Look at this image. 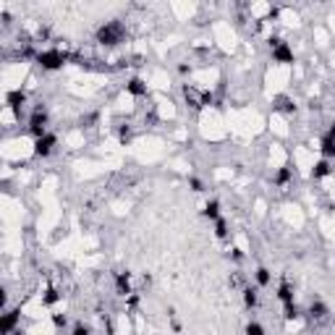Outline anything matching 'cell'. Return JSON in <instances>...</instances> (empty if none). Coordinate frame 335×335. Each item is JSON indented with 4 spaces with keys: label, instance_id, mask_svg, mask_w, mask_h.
Instances as JSON below:
<instances>
[{
    "label": "cell",
    "instance_id": "obj_1",
    "mask_svg": "<svg viewBox=\"0 0 335 335\" xmlns=\"http://www.w3.org/2000/svg\"><path fill=\"white\" fill-rule=\"evenodd\" d=\"M123 37H126V27L118 19L105 21V24L95 32V40H97V45H102V48H115V45L123 42Z\"/></svg>",
    "mask_w": 335,
    "mask_h": 335
},
{
    "label": "cell",
    "instance_id": "obj_2",
    "mask_svg": "<svg viewBox=\"0 0 335 335\" xmlns=\"http://www.w3.org/2000/svg\"><path fill=\"white\" fill-rule=\"evenodd\" d=\"M68 61H71V55L63 53V50H58V48H53V50H42L34 63H37L42 71H61Z\"/></svg>",
    "mask_w": 335,
    "mask_h": 335
},
{
    "label": "cell",
    "instance_id": "obj_3",
    "mask_svg": "<svg viewBox=\"0 0 335 335\" xmlns=\"http://www.w3.org/2000/svg\"><path fill=\"white\" fill-rule=\"evenodd\" d=\"M32 136H34V142L42 139L45 134H48V110H45V105L40 102L37 108H34L32 113V118H29V129H27Z\"/></svg>",
    "mask_w": 335,
    "mask_h": 335
},
{
    "label": "cell",
    "instance_id": "obj_4",
    "mask_svg": "<svg viewBox=\"0 0 335 335\" xmlns=\"http://www.w3.org/2000/svg\"><path fill=\"white\" fill-rule=\"evenodd\" d=\"M6 105L11 108L14 118L21 121V110H24V105H27V92L24 89H11L8 95H6Z\"/></svg>",
    "mask_w": 335,
    "mask_h": 335
},
{
    "label": "cell",
    "instance_id": "obj_5",
    "mask_svg": "<svg viewBox=\"0 0 335 335\" xmlns=\"http://www.w3.org/2000/svg\"><path fill=\"white\" fill-rule=\"evenodd\" d=\"M55 147H58V136L55 134H45L42 136V139H37V142H34V155H37V157H50L53 152H55Z\"/></svg>",
    "mask_w": 335,
    "mask_h": 335
},
{
    "label": "cell",
    "instance_id": "obj_6",
    "mask_svg": "<svg viewBox=\"0 0 335 335\" xmlns=\"http://www.w3.org/2000/svg\"><path fill=\"white\" fill-rule=\"evenodd\" d=\"M19 322H21V306L8 309L3 314V322H0V335H14V330L19 327Z\"/></svg>",
    "mask_w": 335,
    "mask_h": 335
},
{
    "label": "cell",
    "instance_id": "obj_7",
    "mask_svg": "<svg viewBox=\"0 0 335 335\" xmlns=\"http://www.w3.org/2000/svg\"><path fill=\"white\" fill-rule=\"evenodd\" d=\"M319 155H322V160H335V123L325 131V136H322Z\"/></svg>",
    "mask_w": 335,
    "mask_h": 335
},
{
    "label": "cell",
    "instance_id": "obj_8",
    "mask_svg": "<svg viewBox=\"0 0 335 335\" xmlns=\"http://www.w3.org/2000/svg\"><path fill=\"white\" fill-rule=\"evenodd\" d=\"M113 283H115V293L118 296H131V272L129 270H121L113 275Z\"/></svg>",
    "mask_w": 335,
    "mask_h": 335
},
{
    "label": "cell",
    "instance_id": "obj_9",
    "mask_svg": "<svg viewBox=\"0 0 335 335\" xmlns=\"http://www.w3.org/2000/svg\"><path fill=\"white\" fill-rule=\"evenodd\" d=\"M272 61H275V63H280V66H291V63H296V55H293V50H291V45L283 42L280 48H275V50H272Z\"/></svg>",
    "mask_w": 335,
    "mask_h": 335
},
{
    "label": "cell",
    "instance_id": "obj_10",
    "mask_svg": "<svg viewBox=\"0 0 335 335\" xmlns=\"http://www.w3.org/2000/svg\"><path fill=\"white\" fill-rule=\"evenodd\" d=\"M126 92H129L131 97H147V95H149V87H147V82H144V79H139V76H131L129 82H126Z\"/></svg>",
    "mask_w": 335,
    "mask_h": 335
},
{
    "label": "cell",
    "instance_id": "obj_11",
    "mask_svg": "<svg viewBox=\"0 0 335 335\" xmlns=\"http://www.w3.org/2000/svg\"><path fill=\"white\" fill-rule=\"evenodd\" d=\"M330 173H332L330 160H317L314 168H311V178H314V181H322V178H327Z\"/></svg>",
    "mask_w": 335,
    "mask_h": 335
},
{
    "label": "cell",
    "instance_id": "obj_12",
    "mask_svg": "<svg viewBox=\"0 0 335 335\" xmlns=\"http://www.w3.org/2000/svg\"><path fill=\"white\" fill-rule=\"evenodd\" d=\"M306 314H309L311 319H325V317L330 314V309H327V304H322V301H311L309 309H306Z\"/></svg>",
    "mask_w": 335,
    "mask_h": 335
},
{
    "label": "cell",
    "instance_id": "obj_13",
    "mask_svg": "<svg viewBox=\"0 0 335 335\" xmlns=\"http://www.w3.org/2000/svg\"><path fill=\"white\" fill-rule=\"evenodd\" d=\"M275 296H278V301H280V304H291V301H293V288H291V283H288L285 278L280 280L278 293H275Z\"/></svg>",
    "mask_w": 335,
    "mask_h": 335
},
{
    "label": "cell",
    "instance_id": "obj_14",
    "mask_svg": "<svg viewBox=\"0 0 335 335\" xmlns=\"http://www.w3.org/2000/svg\"><path fill=\"white\" fill-rule=\"evenodd\" d=\"M202 215L207 217V220H212V223H215V220H220V217H223V215H220V202H217V199H210V202L204 204Z\"/></svg>",
    "mask_w": 335,
    "mask_h": 335
},
{
    "label": "cell",
    "instance_id": "obj_15",
    "mask_svg": "<svg viewBox=\"0 0 335 335\" xmlns=\"http://www.w3.org/2000/svg\"><path fill=\"white\" fill-rule=\"evenodd\" d=\"M291 178H293V168L283 165V168H278V173H275V186H288Z\"/></svg>",
    "mask_w": 335,
    "mask_h": 335
},
{
    "label": "cell",
    "instance_id": "obj_16",
    "mask_svg": "<svg viewBox=\"0 0 335 335\" xmlns=\"http://www.w3.org/2000/svg\"><path fill=\"white\" fill-rule=\"evenodd\" d=\"M241 298H244V306L246 309H257V304H259L257 288H244V291H241Z\"/></svg>",
    "mask_w": 335,
    "mask_h": 335
},
{
    "label": "cell",
    "instance_id": "obj_17",
    "mask_svg": "<svg viewBox=\"0 0 335 335\" xmlns=\"http://www.w3.org/2000/svg\"><path fill=\"white\" fill-rule=\"evenodd\" d=\"M58 301H61L58 288L55 285H48V288H45V293H42V306H55Z\"/></svg>",
    "mask_w": 335,
    "mask_h": 335
},
{
    "label": "cell",
    "instance_id": "obj_18",
    "mask_svg": "<svg viewBox=\"0 0 335 335\" xmlns=\"http://www.w3.org/2000/svg\"><path fill=\"white\" fill-rule=\"evenodd\" d=\"M275 110H280V113H285V115H293L298 108H296V102H293V100H288V97H278V100H275Z\"/></svg>",
    "mask_w": 335,
    "mask_h": 335
},
{
    "label": "cell",
    "instance_id": "obj_19",
    "mask_svg": "<svg viewBox=\"0 0 335 335\" xmlns=\"http://www.w3.org/2000/svg\"><path fill=\"white\" fill-rule=\"evenodd\" d=\"M118 142H121L123 147H129V144L134 142V129H131L129 123H121V126H118Z\"/></svg>",
    "mask_w": 335,
    "mask_h": 335
},
{
    "label": "cell",
    "instance_id": "obj_20",
    "mask_svg": "<svg viewBox=\"0 0 335 335\" xmlns=\"http://www.w3.org/2000/svg\"><path fill=\"white\" fill-rule=\"evenodd\" d=\"M254 280H257L259 288H267L272 283V275H270L267 267H257V270H254Z\"/></svg>",
    "mask_w": 335,
    "mask_h": 335
},
{
    "label": "cell",
    "instance_id": "obj_21",
    "mask_svg": "<svg viewBox=\"0 0 335 335\" xmlns=\"http://www.w3.org/2000/svg\"><path fill=\"white\" fill-rule=\"evenodd\" d=\"M283 317H285L288 322H291V319H298V317H301V309H298L293 301H291V304H283Z\"/></svg>",
    "mask_w": 335,
    "mask_h": 335
},
{
    "label": "cell",
    "instance_id": "obj_22",
    "mask_svg": "<svg viewBox=\"0 0 335 335\" xmlns=\"http://www.w3.org/2000/svg\"><path fill=\"white\" fill-rule=\"evenodd\" d=\"M228 233H230V230H228V220H225V217L215 220V236L220 238V241H225V238H228Z\"/></svg>",
    "mask_w": 335,
    "mask_h": 335
},
{
    "label": "cell",
    "instance_id": "obj_23",
    "mask_svg": "<svg viewBox=\"0 0 335 335\" xmlns=\"http://www.w3.org/2000/svg\"><path fill=\"white\" fill-rule=\"evenodd\" d=\"M53 325H55L58 330H63V327L68 325V314H63V311H55V314H53Z\"/></svg>",
    "mask_w": 335,
    "mask_h": 335
},
{
    "label": "cell",
    "instance_id": "obj_24",
    "mask_svg": "<svg viewBox=\"0 0 335 335\" xmlns=\"http://www.w3.org/2000/svg\"><path fill=\"white\" fill-rule=\"evenodd\" d=\"M246 335H267V332H264V327L259 325V322H249V325H246Z\"/></svg>",
    "mask_w": 335,
    "mask_h": 335
},
{
    "label": "cell",
    "instance_id": "obj_25",
    "mask_svg": "<svg viewBox=\"0 0 335 335\" xmlns=\"http://www.w3.org/2000/svg\"><path fill=\"white\" fill-rule=\"evenodd\" d=\"M189 189L196 191V194L204 191V181H202V178H196V176H191V178H189Z\"/></svg>",
    "mask_w": 335,
    "mask_h": 335
},
{
    "label": "cell",
    "instance_id": "obj_26",
    "mask_svg": "<svg viewBox=\"0 0 335 335\" xmlns=\"http://www.w3.org/2000/svg\"><path fill=\"white\" fill-rule=\"evenodd\" d=\"M71 335H92V330H89V325H84V322H79V325H74Z\"/></svg>",
    "mask_w": 335,
    "mask_h": 335
},
{
    "label": "cell",
    "instance_id": "obj_27",
    "mask_svg": "<svg viewBox=\"0 0 335 335\" xmlns=\"http://www.w3.org/2000/svg\"><path fill=\"white\" fill-rule=\"evenodd\" d=\"M199 102H202V108H210L212 102H215V97H212V92H202V97H199Z\"/></svg>",
    "mask_w": 335,
    "mask_h": 335
},
{
    "label": "cell",
    "instance_id": "obj_28",
    "mask_svg": "<svg viewBox=\"0 0 335 335\" xmlns=\"http://www.w3.org/2000/svg\"><path fill=\"white\" fill-rule=\"evenodd\" d=\"M126 306H129V309H136V306H139V293L126 296Z\"/></svg>",
    "mask_w": 335,
    "mask_h": 335
},
{
    "label": "cell",
    "instance_id": "obj_29",
    "mask_svg": "<svg viewBox=\"0 0 335 335\" xmlns=\"http://www.w3.org/2000/svg\"><path fill=\"white\" fill-rule=\"evenodd\" d=\"M228 257L233 259V262H241V259H244V251H241L238 246H233V249H230V254H228Z\"/></svg>",
    "mask_w": 335,
    "mask_h": 335
},
{
    "label": "cell",
    "instance_id": "obj_30",
    "mask_svg": "<svg viewBox=\"0 0 335 335\" xmlns=\"http://www.w3.org/2000/svg\"><path fill=\"white\" fill-rule=\"evenodd\" d=\"M283 42H285L283 37H270V40H267V45H270V50H275V48H280V45H283Z\"/></svg>",
    "mask_w": 335,
    "mask_h": 335
},
{
    "label": "cell",
    "instance_id": "obj_31",
    "mask_svg": "<svg viewBox=\"0 0 335 335\" xmlns=\"http://www.w3.org/2000/svg\"><path fill=\"white\" fill-rule=\"evenodd\" d=\"M178 74H181V76H189V74H191V66H189V63H181V66H178Z\"/></svg>",
    "mask_w": 335,
    "mask_h": 335
},
{
    "label": "cell",
    "instance_id": "obj_32",
    "mask_svg": "<svg viewBox=\"0 0 335 335\" xmlns=\"http://www.w3.org/2000/svg\"><path fill=\"white\" fill-rule=\"evenodd\" d=\"M170 327H173V332H176V335H181V332H183V325H181V322H178L176 317H173V325H170Z\"/></svg>",
    "mask_w": 335,
    "mask_h": 335
},
{
    "label": "cell",
    "instance_id": "obj_33",
    "mask_svg": "<svg viewBox=\"0 0 335 335\" xmlns=\"http://www.w3.org/2000/svg\"><path fill=\"white\" fill-rule=\"evenodd\" d=\"M102 319H105V317H102ZM105 327H108V335H115V327H113L110 319H105Z\"/></svg>",
    "mask_w": 335,
    "mask_h": 335
},
{
    "label": "cell",
    "instance_id": "obj_34",
    "mask_svg": "<svg viewBox=\"0 0 335 335\" xmlns=\"http://www.w3.org/2000/svg\"><path fill=\"white\" fill-rule=\"evenodd\" d=\"M16 335H24V332H16Z\"/></svg>",
    "mask_w": 335,
    "mask_h": 335
}]
</instances>
